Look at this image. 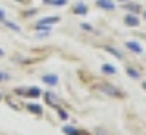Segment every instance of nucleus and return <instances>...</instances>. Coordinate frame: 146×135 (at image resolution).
Masks as SVG:
<instances>
[{"label":"nucleus","instance_id":"nucleus-1","mask_svg":"<svg viewBox=\"0 0 146 135\" xmlns=\"http://www.w3.org/2000/svg\"><path fill=\"white\" fill-rule=\"evenodd\" d=\"M102 91H106V93H110V95H113V97H122V91L115 89L113 86H102Z\"/></svg>","mask_w":146,"mask_h":135},{"label":"nucleus","instance_id":"nucleus-2","mask_svg":"<svg viewBox=\"0 0 146 135\" xmlns=\"http://www.w3.org/2000/svg\"><path fill=\"white\" fill-rule=\"evenodd\" d=\"M24 95L31 97V99H38V97H40V89H38V88H29L27 91H24Z\"/></svg>","mask_w":146,"mask_h":135},{"label":"nucleus","instance_id":"nucleus-3","mask_svg":"<svg viewBox=\"0 0 146 135\" xmlns=\"http://www.w3.org/2000/svg\"><path fill=\"white\" fill-rule=\"evenodd\" d=\"M126 48L130 49V51H133V53H141V51H143V48H141L137 42H131V40H130V42H126Z\"/></svg>","mask_w":146,"mask_h":135},{"label":"nucleus","instance_id":"nucleus-4","mask_svg":"<svg viewBox=\"0 0 146 135\" xmlns=\"http://www.w3.org/2000/svg\"><path fill=\"white\" fill-rule=\"evenodd\" d=\"M42 80H44L46 84H51V86H55V84L58 82L57 75H46V77H42Z\"/></svg>","mask_w":146,"mask_h":135},{"label":"nucleus","instance_id":"nucleus-5","mask_svg":"<svg viewBox=\"0 0 146 135\" xmlns=\"http://www.w3.org/2000/svg\"><path fill=\"white\" fill-rule=\"evenodd\" d=\"M97 6L102 7V9H113V4L110 0H97Z\"/></svg>","mask_w":146,"mask_h":135},{"label":"nucleus","instance_id":"nucleus-6","mask_svg":"<svg viewBox=\"0 0 146 135\" xmlns=\"http://www.w3.org/2000/svg\"><path fill=\"white\" fill-rule=\"evenodd\" d=\"M126 24L128 26H137V24H139V19H137V17L135 15H126Z\"/></svg>","mask_w":146,"mask_h":135},{"label":"nucleus","instance_id":"nucleus-7","mask_svg":"<svg viewBox=\"0 0 146 135\" xmlns=\"http://www.w3.org/2000/svg\"><path fill=\"white\" fill-rule=\"evenodd\" d=\"M75 13H79V15H86V13H88V7H86L84 4H77V6H75Z\"/></svg>","mask_w":146,"mask_h":135},{"label":"nucleus","instance_id":"nucleus-8","mask_svg":"<svg viewBox=\"0 0 146 135\" xmlns=\"http://www.w3.org/2000/svg\"><path fill=\"white\" fill-rule=\"evenodd\" d=\"M102 71H104V73H106V75H113V73H115V66H110V64H104L102 66Z\"/></svg>","mask_w":146,"mask_h":135},{"label":"nucleus","instance_id":"nucleus-9","mask_svg":"<svg viewBox=\"0 0 146 135\" xmlns=\"http://www.w3.org/2000/svg\"><path fill=\"white\" fill-rule=\"evenodd\" d=\"M55 22H58V17H48V19H42L38 22V24H55Z\"/></svg>","mask_w":146,"mask_h":135},{"label":"nucleus","instance_id":"nucleus-10","mask_svg":"<svg viewBox=\"0 0 146 135\" xmlns=\"http://www.w3.org/2000/svg\"><path fill=\"white\" fill-rule=\"evenodd\" d=\"M27 110H29V111H33V113H36V115H42V108H40V106L27 104Z\"/></svg>","mask_w":146,"mask_h":135},{"label":"nucleus","instance_id":"nucleus-11","mask_svg":"<svg viewBox=\"0 0 146 135\" xmlns=\"http://www.w3.org/2000/svg\"><path fill=\"white\" fill-rule=\"evenodd\" d=\"M66 135H77V130L75 128H71V126H64V130H62Z\"/></svg>","mask_w":146,"mask_h":135},{"label":"nucleus","instance_id":"nucleus-12","mask_svg":"<svg viewBox=\"0 0 146 135\" xmlns=\"http://www.w3.org/2000/svg\"><path fill=\"white\" fill-rule=\"evenodd\" d=\"M104 49H106L108 53H111V55H115L117 58H121V51H117L115 48H110V46H106V48H104Z\"/></svg>","mask_w":146,"mask_h":135},{"label":"nucleus","instance_id":"nucleus-13","mask_svg":"<svg viewBox=\"0 0 146 135\" xmlns=\"http://www.w3.org/2000/svg\"><path fill=\"white\" fill-rule=\"evenodd\" d=\"M128 75H130L131 79H139V73H137L133 68H128Z\"/></svg>","mask_w":146,"mask_h":135},{"label":"nucleus","instance_id":"nucleus-14","mask_svg":"<svg viewBox=\"0 0 146 135\" xmlns=\"http://www.w3.org/2000/svg\"><path fill=\"white\" fill-rule=\"evenodd\" d=\"M68 0H53V6H66Z\"/></svg>","mask_w":146,"mask_h":135},{"label":"nucleus","instance_id":"nucleus-15","mask_svg":"<svg viewBox=\"0 0 146 135\" xmlns=\"http://www.w3.org/2000/svg\"><path fill=\"white\" fill-rule=\"evenodd\" d=\"M7 28H9V29H13V31H20V29H18V26H17V24H13V22H7Z\"/></svg>","mask_w":146,"mask_h":135},{"label":"nucleus","instance_id":"nucleus-16","mask_svg":"<svg viewBox=\"0 0 146 135\" xmlns=\"http://www.w3.org/2000/svg\"><path fill=\"white\" fill-rule=\"evenodd\" d=\"M124 7H128V9H131V11H137V9H139L135 4H124Z\"/></svg>","mask_w":146,"mask_h":135},{"label":"nucleus","instance_id":"nucleus-17","mask_svg":"<svg viewBox=\"0 0 146 135\" xmlns=\"http://www.w3.org/2000/svg\"><path fill=\"white\" fill-rule=\"evenodd\" d=\"M80 29H84V31H93V28H91L90 24H82V26H80Z\"/></svg>","mask_w":146,"mask_h":135},{"label":"nucleus","instance_id":"nucleus-18","mask_svg":"<svg viewBox=\"0 0 146 135\" xmlns=\"http://www.w3.org/2000/svg\"><path fill=\"white\" fill-rule=\"evenodd\" d=\"M58 115H60V119H68V113L64 110H58Z\"/></svg>","mask_w":146,"mask_h":135},{"label":"nucleus","instance_id":"nucleus-19","mask_svg":"<svg viewBox=\"0 0 146 135\" xmlns=\"http://www.w3.org/2000/svg\"><path fill=\"white\" fill-rule=\"evenodd\" d=\"M7 79H9L7 73H0V80H7Z\"/></svg>","mask_w":146,"mask_h":135},{"label":"nucleus","instance_id":"nucleus-20","mask_svg":"<svg viewBox=\"0 0 146 135\" xmlns=\"http://www.w3.org/2000/svg\"><path fill=\"white\" fill-rule=\"evenodd\" d=\"M4 19H6V13H4L2 9H0V20H4Z\"/></svg>","mask_w":146,"mask_h":135},{"label":"nucleus","instance_id":"nucleus-21","mask_svg":"<svg viewBox=\"0 0 146 135\" xmlns=\"http://www.w3.org/2000/svg\"><path fill=\"white\" fill-rule=\"evenodd\" d=\"M44 2H46V4H53V0H44Z\"/></svg>","mask_w":146,"mask_h":135},{"label":"nucleus","instance_id":"nucleus-22","mask_svg":"<svg viewBox=\"0 0 146 135\" xmlns=\"http://www.w3.org/2000/svg\"><path fill=\"white\" fill-rule=\"evenodd\" d=\"M2 55H4V51H2V49H0V57H2Z\"/></svg>","mask_w":146,"mask_h":135},{"label":"nucleus","instance_id":"nucleus-23","mask_svg":"<svg viewBox=\"0 0 146 135\" xmlns=\"http://www.w3.org/2000/svg\"><path fill=\"white\" fill-rule=\"evenodd\" d=\"M143 86H144V89H146V82H144V84H143Z\"/></svg>","mask_w":146,"mask_h":135},{"label":"nucleus","instance_id":"nucleus-24","mask_svg":"<svg viewBox=\"0 0 146 135\" xmlns=\"http://www.w3.org/2000/svg\"><path fill=\"white\" fill-rule=\"evenodd\" d=\"M144 17H146V13H144Z\"/></svg>","mask_w":146,"mask_h":135},{"label":"nucleus","instance_id":"nucleus-25","mask_svg":"<svg viewBox=\"0 0 146 135\" xmlns=\"http://www.w3.org/2000/svg\"><path fill=\"white\" fill-rule=\"evenodd\" d=\"M0 99H2V97H0Z\"/></svg>","mask_w":146,"mask_h":135},{"label":"nucleus","instance_id":"nucleus-26","mask_svg":"<svg viewBox=\"0 0 146 135\" xmlns=\"http://www.w3.org/2000/svg\"><path fill=\"white\" fill-rule=\"evenodd\" d=\"M126 2H128V0H126Z\"/></svg>","mask_w":146,"mask_h":135}]
</instances>
